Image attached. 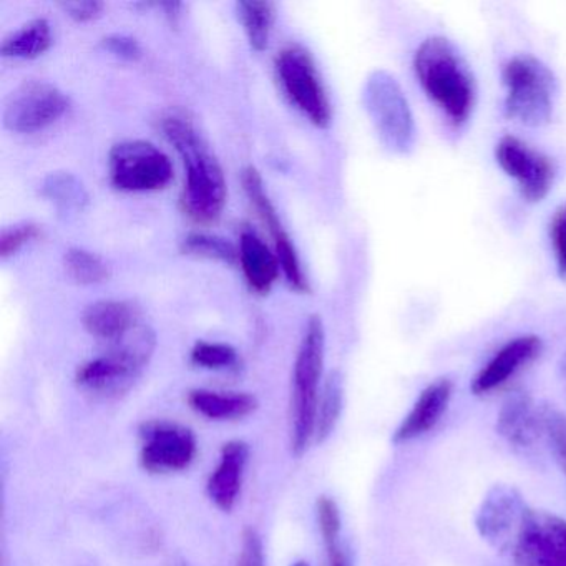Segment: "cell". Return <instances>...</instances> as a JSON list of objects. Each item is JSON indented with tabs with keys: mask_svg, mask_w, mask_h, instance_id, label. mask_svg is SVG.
Listing matches in <instances>:
<instances>
[{
	"mask_svg": "<svg viewBox=\"0 0 566 566\" xmlns=\"http://www.w3.org/2000/svg\"><path fill=\"white\" fill-rule=\"evenodd\" d=\"M364 107L380 142L396 154H407L416 144V124L409 102L399 82L386 71L367 77L363 91Z\"/></svg>",
	"mask_w": 566,
	"mask_h": 566,
	"instance_id": "obj_6",
	"label": "cell"
},
{
	"mask_svg": "<svg viewBox=\"0 0 566 566\" xmlns=\"http://www.w3.org/2000/svg\"><path fill=\"white\" fill-rule=\"evenodd\" d=\"M559 377H562L563 384L566 387V354H563L562 360H559Z\"/></svg>",
	"mask_w": 566,
	"mask_h": 566,
	"instance_id": "obj_37",
	"label": "cell"
},
{
	"mask_svg": "<svg viewBox=\"0 0 566 566\" xmlns=\"http://www.w3.org/2000/svg\"><path fill=\"white\" fill-rule=\"evenodd\" d=\"M509 556L515 566H566V520L530 506Z\"/></svg>",
	"mask_w": 566,
	"mask_h": 566,
	"instance_id": "obj_9",
	"label": "cell"
},
{
	"mask_svg": "<svg viewBox=\"0 0 566 566\" xmlns=\"http://www.w3.org/2000/svg\"><path fill=\"white\" fill-rule=\"evenodd\" d=\"M157 337L150 327L138 324L130 333L112 343L111 349L87 360L75 373V382L88 392L118 396L134 386L154 356Z\"/></svg>",
	"mask_w": 566,
	"mask_h": 566,
	"instance_id": "obj_3",
	"label": "cell"
},
{
	"mask_svg": "<svg viewBox=\"0 0 566 566\" xmlns=\"http://www.w3.org/2000/svg\"><path fill=\"white\" fill-rule=\"evenodd\" d=\"M39 237H41V228L31 221L4 228L0 233V258L8 260V258L14 256L25 244L38 240Z\"/></svg>",
	"mask_w": 566,
	"mask_h": 566,
	"instance_id": "obj_30",
	"label": "cell"
},
{
	"mask_svg": "<svg viewBox=\"0 0 566 566\" xmlns=\"http://www.w3.org/2000/svg\"><path fill=\"white\" fill-rule=\"evenodd\" d=\"M453 396V382L449 377L430 382L417 397L407 416L392 433V443L412 442L432 432L449 409Z\"/></svg>",
	"mask_w": 566,
	"mask_h": 566,
	"instance_id": "obj_15",
	"label": "cell"
},
{
	"mask_svg": "<svg viewBox=\"0 0 566 566\" xmlns=\"http://www.w3.org/2000/svg\"><path fill=\"white\" fill-rule=\"evenodd\" d=\"M324 344H326V334H324L323 319L314 314L307 319L293 370L291 419H293V452L296 455H303L316 437Z\"/></svg>",
	"mask_w": 566,
	"mask_h": 566,
	"instance_id": "obj_4",
	"label": "cell"
},
{
	"mask_svg": "<svg viewBox=\"0 0 566 566\" xmlns=\"http://www.w3.org/2000/svg\"><path fill=\"white\" fill-rule=\"evenodd\" d=\"M496 433L520 452L535 449L543 432L542 413L530 394L523 390L510 394L496 416Z\"/></svg>",
	"mask_w": 566,
	"mask_h": 566,
	"instance_id": "obj_16",
	"label": "cell"
},
{
	"mask_svg": "<svg viewBox=\"0 0 566 566\" xmlns=\"http://www.w3.org/2000/svg\"><path fill=\"white\" fill-rule=\"evenodd\" d=\"M111 181L122 191H157L174 178L170 158L147 140H124L108 155Z\"/></svg>",
	"mask_w": 566,
	"mask_h": 566,
	"instance_id": "obj_8",
	"label": "cell"
},
{
	"mask_svg": "<svg viewBox=\"0 0 566 566\" xmlns=\"http://www.w3.org/2000/svg\"><path fill=\"white\" fill-rule=\"evenodd\" d=\"M64 268L74 283L84 286L104 283L112 276L107 261L84 248H69L64 254Z\"/></svg>",
	"mask_w": 566,
	"mask_h": 566,
	"instance_id": "obj_26",
	"label": "cell"
},
{
	"mask_svg": "<svg viewBox=\"0 0 566 566\" xmlns=\"http://www.w3.org/2000/svg\"><path fill=\"white\" fill-rule=\"evenodd\" d=\"M528 509V503L516 486L495 483L476 510V533L490 548L509 555Z\"/></svg>",
	"mask_w": 566,
	"mask_h": 566,
	"instance_id": "obj_11",
	"label": "cell"
},
{
	"mask_svg": "<svg viewBox=\"0 0 566 566\" xmlns=\"http://www.w3.org/2000/svg\"><path fill=\"white\" fill-rule=\"evenodd\" d=\"M250 447L243 440H231L221 449L220 463L208 480L207 492L211 502L231 512L240 499Z\"/></svg>",
	"mask_w": 566,
	"mask_h": 566,
	"instance_id": "obj_17",
	"label": "cell"
},
{
	"mask_svg": "<svg viewBox=\"0 0 566 566\" xmlns=\"http://www.w3.org/2000/svg\"><path fill=\"white\" fill-rule=\"evenodd\" d=\"M543 343L538 336H520L506 343L470 382L473 396H486L509 382L523 367L542 353Z\"/></svg>",
	"mask_w": 566,
	"mask_h": 566,
	"instance_id": "obj_14",
	"label": "cell"
},
{
	"mask_svg": "<svg viewBox=\"0 0 566 566\" xmlns=\"http://www.w3.org/2000/svg\"><path fill=\"white\" fill-rule=\"evenodd\" d=\"M71 107L67 95L54 84L28 81L19 85L4 105V125L15 134H35L64 117Z\"/></svg>",
	"mask_w": 566,
	"mask_h": 566,
	"instance_id": "obj_10",
	"label": "cell"
},
{
	"mask_svg": "<svg viewBox=\"0 0 566 566\" xmlns=\"http://www.w3.org/2000/svg\"><path fill=\"white\" fill-rule=\"evenodd\" d=\"M495 155L502 170L515 178L526 201L536 203L549 193L555 180V167L548 157L512 135H506L496 144Z\"/></svg>",
	"mask_w": 566,
	"mask_h": 566,
	"instance_id": "obj_13",
	"label": "cell"
},
{
	"mask_svg": "<svg viewBox=\"0 0 566 566\" xmlns=\"http://www.w3.org/2000/svg\"><path fill=\"white\" fill-rule=\"evenodd\" d=\"M413 71L427 97L453 125L469 120L475 104L473 78L457 49L443 38L423 41L413 55Z\"/></svg>",
	"mask_w": 566,
	"mask_h": 566,
	"instance_id": "obj_2",
	"label": "cell"
},
{
	"mask_svg": "<svg viewBox=\"0 0 566 566\" xmlns=\"http://www.w3.org/2000/svg\"><path fill=\"white\" fill-rule=\"evenodd\" d=\"M293 566H310V563L307 562H296Z\"/></svg>",
	"mask_w": 566,
	"mask_h": 566,
	"instance_id": "obj_38",
	"label": "cell"
},
{
	"mask_svg": "<svg viewBox=\"0 0 566 566\" xmlns=\"http://www.w3.org/2000/svg\"><path fill=\"white\" fill-rule=\"evenodd\" d=\"M241 184H243V190L247 193L248 200H250L251 207L254 208L264 227L273 234L274 241L290 237L284 231L283 223H281L280 217H277L276 208L271 203L270 197H268L266 190H264V181L260 171L254 167L244 168L241 171Z\"/></svg>",
	"mask_w": 566,
	"mask_h": 566,
	"instance_id": "obj_25",
	"label": "cell"
},
{
	"mask_svg": "<svg viewBox=\"0 0 566 566\" xmlns=\"http://www.w3.org/2000/svg\"><path fill=\"white\" fill-rule=\"evenodd\" d=\"M549 237H552L558 273L566 277V203L555 211V217L549 224Z\"/></svg>",
	"mask_w": 566,
	"mask_h": 566,
	"instance_id": "obj_32",
	"label": "cell"
},
{
	"mask_svg": "<svg viewBox=\"0 0 566 566\" xmlns=\"http://www.w3.org/2000/svg\"><path fill=\"white\" fill-rule=\"evenodd\" d=\"M317 523L321 535L326 539L340 538V512L337 503L331 496H319L317 500Z\"/></svg>",
	"mask_w": 566,
	"mask_h": 566,
	"instance_id": "obj_31",
	"label": "cell"
},
{
	"mask_svg": "<svg viewBox=\"0 0 566 566\" xmlns=\"http://www.w3.org/2000/svg\"><path fill=\"white\" fill-rule=\"evenodd\" d=\"M180 250L188 256L205 258V260L221 261L227 264L240 261V250L217 234L190 233L181 240Z\"/></svg>",
	"mask_w": 566,
	"mask_h": 566,
	"instance_id": "obj_27",
	"label": "cell"
},
{
	"mask_svg": "<svg viewBox=\"0 0 566 566\" xmlns=\"http://www.w3.org/2000/svg\"><path fill=\"white\" fill-rule=\"evenodd\" d=\"M240 264L251 290L268 294L280 276V261L271 253L263 240L253 231H243L240 237Z\"/></svg>",
	"mask_w": 566,
	"mask_h": 566,
	"instance_id": "obj_19",
	"label": "cell"
},
{
	"mask_svg": "<svg viewBox=\"0 0 566 566\" xmlns=\"http://www.w3.org/2000/svg\"><path fill=\"white\" fill-rule=\"evenodd\" d=\"M140 465L150 473L181 472L197 457V437L170 420H148L140 427Z\"/></svg>",
	"mask_w": 566,
	"mask_h": 566,
	"instance_id": "obj_12",
	"label": "cell"
},
{
	"mask_svg": "<svg viewBox=\"0 0 566 566\" xmlns=\"http://www.w3.org/2000/svg\"><path fill=\"white\" fill-rule=\"evenodd\" d=\"M161 130L180 155L187 171L180 200L185 214L200 224L214 223L227 205V180L220 161L197 127L184 115L165 117Z\"/></svg>",
	"mask_w": 566,
	"mask_h": 566,
	"instance_id": "obj_1",
	"label": "cell"
},
{
	"mask_svg": "<svg viewBox=\"0 0 566 566\" xmlns=\"http://www.w3.org/2000/svg\"><path fill=\"white\" fill-rule=\"evenodd\" d=\"M542 413L543 432L552 446L556 462L562 467L566 476V416L552 406L539 407Z\"/></svg>",
	"mask_w": 566,
	"mask_h": 566,
	"instance_id": "obj_29",
	"label": "cell"
},
{
	"mask_svg": "<svg viewBox=\"0 0 566 566\" xmlns=\"http://www.w3.org/2000/svg\"><path fill=\"white\" fill-rule=\"evenodd\" d=\"M41 193L64 213L84 211L91 201L85 185L69 171H55L45 177L41 185Z\"/></svg>",
	"mask_w": 566,
	"mask_h": 566,
	"instance_id": "obj_22",
	"label": "cell"
},
{
	"mask_svg": "<svg viewBox=\"0 0 566 566\" xmlns=\"http://www.w3.org/2000/svg\"><path fill=\"white\" fill-rule=\"evenodd\" d=\"M190 359L195 366L218 370L237 366L240 357L230 344L198 340L191 349Z\"/></svg>",
	"mask_w": 566,
	"mask_h": 566,
	"instance_id": "obj_28",
	"label": "cell"
},
{
	"mask_svg": "<svg viewBox=\"0 0 566 566\" xmlns=\"http://www.w3.org/2000/svg\"><path fill=\"white\" fill-rule=\"evenodd\" d=\"M344 409V379L339 370H333L324 382L316 417V442H324L336 429Z\"/></svg>",
	"mask_w": 566,
	"mask_h": 566,
	"instance_id": "obj_24",
	"label": "cell"
},
{
	"mask_svg": "<svg viewBox=\"0 0 566 566\" xmlns=\"http://www.w3.org/2000/svg\"><path fill=\"white\" fill-rule=\"evenodd\" d=\"M324 546H326L327 566H353L340 538L326 539Z\"/></svg>",
	"mask_w": 566,
	"mask_h": 566,
	"instance_id": "obj_36",
	"label": "cell"
},
{
	"mask_svg": "<svg viewBox=\"0 0 566 566\" xmlns=\"http://www.w3.org/2000/svg\"><path fill=\"white\" fill-rule=\"evenodd\" d=\"M277 81L291 104L307 117L311 124L327 128L333 120V107L316 62L306 49L286 45L274 61Z\"/></svg>",
	"mask_w": 566,
	"mask_h": 566,
	"instance_id": "obj_7",
	"label": "cell"
},
{
	"mask_svg": "<svg viewBox=\"0 0 566 566\" xmlns=\"http://www.w3.org/2000/svg\"><path fill=\"white\" fill-rule=\"evenodd\" d=\"M188 403L195 412L211 420L243 419L256 410V397L244 392H214L195 389L188 394Z\"/></svg>",
	"mask_w": 566,
	"mask_h": 566,
	"instance_id": "obj_20",
	"label": "cell"
},
{
	"mask_svg": "<svg viewBox=\"0 0 566 566\" xmlns=\"http://www.w3.org/2000/svg\"><path fill=\"white\" fill-rule=\"evenodd\" d=\"M102 48L117 55V57L124 59V61L135 62L144 55L140 42L137 39L130 38V35H107V38L102 39Z\"/></svg>",
	"mask_w": 566,
	"mask_h": 566,
	"instance_id": "obj_33",
	"label": "cell"
},
{
	"mask_svg": "<svg viewBox=\"0 0 566 566\" xmlns=\"http://www.w3.org/2000/svg\"><path fill=\"white\" fill-rule=\"evenodd\" d=\"M237 566H264L263 542L256 530H244Z\"/></svg>",
	"mask_w": 566,
	"mask_h": 566,
	"instance_id": "obj_34",
	"label": "cell"
},
{
	"mask_svg": "<svg viewBox=\"0 0 566 566\" xmlns=\"http://www.w3.org/2000/svg\"><path fill=\"white\" fill-rule=\"evenodd\" d=\"M82 323L92 336L115 343L140 324V313L128 301L102 300L84 311Z\"/></svg>",
	"mask_w": 566,
	"mask_h": 566,
	"instance_id": "obj_18",
	"label": "cell"
},
{
	"mask_svg": "<svg viewBox=\"0 0 566 566\" xmlns=\"http://www.w3.org/2000/svg\"><path fill=\"white\" fill-rule=\"evenodd\" d=\"M237 14L247 32L251 49L263 52L268 48L276 21V6L260 0H241L237 4Z\"/></svg>",
	"mask_w": 566,
	"mask_h": 566,
	"instance_id": "obj_23",
	"label": "cell"
},
{
	"mask_svg": "<svg viewBox=\"0 0 566 566\" xmlns=\"http://www.w3.org/2000/svg\"><path fill=\"white\" fill-rule=\"evenodd\" d=\"M51 22L48 19H34L9 34L0 44V54L12 59H38L52 48Z\"/></svg>",
	"mask_w": 566,
	"mask_h": 566,
	"instance_id": "obj_21",
	"label": "cell"
},
{
	"mask_svg": "<svg viewBox=\"0 0 566 566\" xmlns=\"http://www.w3.org/2000/svg\"><path fill=\"white\" fill-rule=\"evenodd\" d=\"M61 8L74 21L88 22L98 18L105 6L104 2H98V0H82V2H62Z\"/></svg>",
	"mask_w": 566,
	"mask_h": 566,
	"instance_id": "obj_35",
	"label": "cell"
},
{
	"mask_svg": "<svg viewBox=\"0 0 566 566\" xmlns=\"http://www.w3.org/2000/svg\"><path fill=\"white\" fill-rule=\"evenodd\" d=\"M505 111L526 127L548 124L555 105L556 82L549 69L532 55H516L503 69Z\"/></svg>",
	"mask_w": 566,
	"mask_h": 566,
	"instance_id": "obj_5",
	"label": "cell"
}]
</instances>
